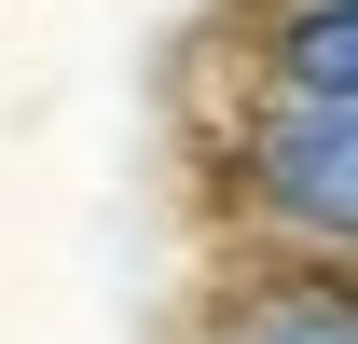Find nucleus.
I'll return each mask as SVG.
<instances>
[{
    "label": "nucleus",
    "mask_w": 358,
    "mask_h": 344,
    "mask_svg": "<svg viewBox=\"0 0 358 344\" xmlns=\"http://www.w3.org/2000/svg\"><path fill=\"white\" fill-rule=\"evenodd\" d=\"M234 344H358V303H331V289L262 303V317H234Z\"/></svg>",
    "instance_id": "obj_3"
},
{
    "label": "nucleus",
    "mask_w": 358,
    "mask_h": 344,
    "mask_svg": "<svg viewBox=\"0 0 358 344\" xmlns=\"http://www.w3.org/2000/svg\"><path fill=\"white\" fill-rule=\"evenodd\" d=\"M248 193H262L289 234L317 248H358V96H275L262 138H248Z\"/></svg>",
    "instance_id": "obj_1"
},
{
    "label": "nucleus",
    "mask_w": 358,
    "mask_h": 344,
    "mask_svg": "<svg viewBox=\"0 0 358 344\" xmlns=\"http://www.w3.org/2000/svg\"><path fill=\"white\" fill-rule=\"evenodd\" d=\"M275 83H303V96H358V0H303V14L275 28Z\"/></svg>",
    "instance_id": "obj_2"
}]
</instances>
